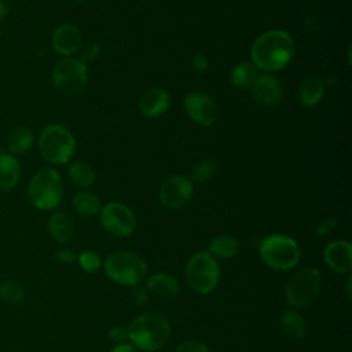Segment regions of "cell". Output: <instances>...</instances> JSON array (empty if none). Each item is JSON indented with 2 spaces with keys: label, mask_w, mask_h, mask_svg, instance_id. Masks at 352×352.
Listing matches in <instances>:
<instances>
[{
  "label": "cell",
  "mask_w": 352,
  "mask_h": 352,
  "mask_svg": "<svg viewBox=\"0 0 352 352\" xmlns=\"http://www.w3.org/2000/svg\"><path fill=\"white\" fill-rule=\"evenodd\" d=\"M131 300L138 304V305H142V304H146L148 301V292L147 289L142 287L140 285H136V286H132V292H131Z\"/></svg>",
  "instance_id": "4dcf8cb0"
},
{
  "label": "cell",
  "mask_w": 352,
  "mask_h": 352,
  "mask_svg": "<svg viewBox=\"0 0 352 352\" xmlns=\"http://www.w3.org/2000/svg\"><path fill=\"white\" fill-rule=\"evenodd\" d=\"M37 146L41 157L54 165H65L76 154V139L62 124L47 125L40 132Z\"/></svg>",
  "instance_id": "277c9868"
},
{
  "label": "cell",
  "mask_w": 352,
  "mask_h": 352,
  "mask_svg": "<svg viewBox=\"0 0 352 352\" xmlns=\"http://www.w3.org/2000/svg\"><path fill=\"white\" fill-rule=\"evenodd\" d=\"M184 113L198 126H210L217 120V106L214 100L202 91H192L183 100Z\"/></svg>",
  "instance_id": "7c38bea8"
},
{
  "label": "cell",
  "mask_w": 352,
  "mask_h": 352,
  "mask_svg": "<svg viewBox=\"0 0 352 352\" xmlns=\"http://www.w3.org/2000/svg\"><path fill=\"white\" fill-rule=\"evenodd\" d=\"M322 287V274L316 267H307L297 271L285 289L286 301L292 307H305L315 300Z\"/></svg>",
  "instance_id": "9c48e42d"
},
{
  "label": "cell",
  "mask_w": 352,
  "mask_h": 352,
  "mask_svg": "<svg viewBox=\"0 0 352 352\" xmlns=\"http://www.w3.org/2000/svg\"><path fill=\"white\" fill-rule=\"evenodd\" d=\"M34 143V133L29 126L14 128L7 136V150L12 155H21L28 153Z\"/></svg>",
  "instance_id": "ffe728a7"
},
{
  "label": "cell",
  "mask_w": 352,
  "mask_h": 352,
  "mask_svg": "<svg viewBox=\"0 0 352 352\" xmlns=\"http://www.w3.org/2000/svg\"><path fill=\"white\" fill-rule=\"evenodd\" d=\"M19 160L10 153H0V192L12 190L21 179Z\"/></svg>",
  "instance_id": "ac0fdd59"
},
{
  "label": "cell",
  "mask_w": 352,
  "mask_h": 352,
  "mask_svg": "<svg viewBox=\"0 0 352 352\" xmlns=\"http://www.w3.org/2000/svg\"><path fill=\"white\" fill-rule=\"evenodd\" d=\"M69 177L70 180L80 188H88L95 182V170L94 168L84 161H74L69 166Z\"/></svg>",
  "instance_id": "484cf974"
},
{
  "label": "cell",
  "mask_w": 352,
  "mask_h": 352,
  "mask_svg": "<svg viewBox=\"0 0 352 352\" xmlns=\"http://www.w3.org/2000/svg\"><path fill=\"white\" fill-rule=\"evenodd\" d=\"M146 289L148 293H151L158 298L170 300L179 294L180 285L173 275L165 274V272H157L147 279Z\"/></svg>",
  "instance_id": "e0dca14e"
},
{
  "label": "cell",
  "mask_w": 352,
  "mask_h": 352,
  "mask_svg": "<svg viewBox=\"0 0 352 352\" xmlns=\"http://www.w3.org/2000/svg\"><path fill=\"white\" fill-rule=\"evenodd\" d=\"M170 95L166 89L154 87L147 89L139 99V110L147 118H158L168 111Z\"/></svg>",
  "instance_id": "2e32d148"
},
{
  "label": "cell",
  "mask_w": 352,
  "mask_h": 352,
  "mask_svg": "<svg viewBox=\"0 0 352 352\" xmlns=\"http://www.w3.org/2000/svg\"><path fill=\"white\" fill-rule=\"evenodd\" d=\"M102 227L113 236H128L136 227V217L132 209L118 201L109 202L99 212Z\"/></svg>",
  "instance_id": "30bf717a"
},
{
  "label": "cell",
  "mask_w": 352,
  "mask_h": 352,
  "mask_svg": "<svg viewBox=\"0 0 352 352\" xmlns=\"http://www.w3.org/2000/svg\"><path fill=\"white\" fill-rule=\"evenodd\" d=\"M76 3H85V1H88V0H74Z\"/></svg>",
  "instance_id": "ab89813d"
},
{
  "label": "cell",
  "mask_w": 352,
  "mask_h": 352,
  "mask_svg": "<svg viewBox=\"0 0 352 352\" xmlns=\"http://www.w3.org/2000/svg\"><path fill=\"white\" fill-rule=\"evenodd\" d=\"M280 329L292 341H300L305 336V322L294 309H286L280 316Z\"/></svg>",
  "instance_id": "7402d4cb"
},
{
  "label": "cell",
  "mask_w": 352,
  "mask_h": 352,
  "mask_svg": "<svg viewBox=\"0 0 352 352\" xmlns=\"http://www.w3.org/2000/svg\"><path fill=\"white\" fill-rule=\"evenodd\" d=\"M51 80L58 92H60L65 96H76L81 94L87 87V65L80 58H62L52 67Z\"/></svg>",
  "instance_id": "52a82bcc"
},
{
  "label": "cell",
  "mask_w": 352,
  "mask_h": 352,
  "mask_svg": "<svg viewBox=\"0 0 352 352\" xmlns=\"http://www.w3.org/2000/svg\"><path fill=\"white\" fill-rule=\"evenodd\" d=\"M10 12V3L8 0H0V22H3Z\"/></svg>",
  "instance_id": "74e56055"
},
{
  "label": "cell",
  "mask_w": 352,
  "mask_h": 352,
  "mask_svg": "<svg viewBox=\"0 0 352 352\" xmlns=\"http://www.w3.org/2000/svg\"><path fill=\"white\" fill-rule=\"evenodd\" d=\"M73 209L81 216H95L100 212V199L89 191H78L73 197Z\"/></svg>",
  "instance_id": "d4e9b609"
},
{
  "label": "cell",
  "mask_w": 352,
  "mask_h": 352,
  "mask_svg": "<svg viewBox=\"0 0 352 352\" xmlns=\"http://www.w3.org/2000/svg\"><path fill=\"white\" fill-rule=\"evenodd\" d=\"M192 194L194 184L191 179L183 175H175L161 184L158 199L161 205L168 209H180L191 201Z\"/></svg>",
  "instance_id": "8fae6325"
},
{
  "label": "cell",
  "mask_w": 352,
  "mask_h": 352,
  "mask_svg": "<svg viewBox=\"0 0 352 352\" xmlns=\"http://www.w3.org/2000/svg\"><path fill=\"white\" fill-rule=\"evenodd\" d=\"M296 54V43L290 33L282 29H271L253 41L250 59L254 67L264 73L285 69Z\"/></svg>",
  "instance_id": "6da1fadb"
},
{
  "label": "cell",
  "mask_w": 352,
  "mask_h": 352,
  "mask_svg": "<svg viewBox=\"0 0 352 352\" xmlns=\"http://www.w3.org/2000/svg\"><path fill=\"white\" fill-rule=\"evenodd\" d=\"M258 77V70L252 62L236 63L230 74L231 84L241 89H250Z\"/></svg>",
  "instance_id": "603a6c76"
},
{
  "label": "cell",
  "mask_w": 352,
  "mask_h": 352,
  "mask_svg": "<svg viewBox=\"0 0 352 352\" xmlns=\"http://www.w3.org/2000/svg\"><path fill=\"white\" fill-rule=\"evenodd\" d=\"M191 66H192V69L195 72L204 73L209 67V59L205 55H202V54H197L191 59Z\"/></svg>",
  "instance_id": "1f68e13d"
},
{
  "label": "cell",
  "mask_w": 352,
  "mask_h": 352,
  "mask_svg": "<svg viewBox=\"0 0 352 352\" xmlns=\"http://www.w3.org/2000/svg\"><path fill=\"white\" fill-rule=\"evenodd\" d=\"M110 352H136V348H135L132 344L120 342V344H117Z\"/></svg>",
  "instance_id": "8d00e7d4"
},
{
  "label": "cell",
  "mask_w": 352,
  "mask_h": 352,
  "mask_svg": "<svg viewBox=\"0 0 352 352\" xmlns=\"http://www.w3.org/2000/svg\"><path fill=\"white\" fill-rule=\"evenodd\" d=\"M170 337L166 318L158 312H146L133 319L128 329V340L144 352L161 349Z\"/></svg>",
  "instance_id": "7a4b0ae2"
},
{
  "label": "cell",
  "mask_w": 352,
  "mask_h": 352,
  "mask_svg": "<svg viewBox=\"0 0 352 352\" xmlns=\"http://www.w3.org/2000/svg\"><path fill=\"white\" fill-rule=\"evenodd\" d=\"M109 337L116 341V342H124L125 340H128V329L122 327V326H114L110 329L109 331Z\"/></svg>",
  "instance_id": "d6a6232c"
},
{
  "label": "cell",
  "mask_w": 352,
  "mask_h": 352,
  "mask_svg": "<svg viewBox=\"0 0 352 352\" xmlns=\"http://www.w3.org/2000/svg\"><path fill=\"white\" fill-rule=\"evenodd\" d=\"M184 274L188 286L199 294L213 292L220 280L219 264L209 252L194 254L186 264Z\"/></svg>",
  "instance_id": "ba28073f"
},
{
  "label": "cell",
  "mask_w": 352,
  "mask_h": 352,
  "mask_svg": "<svg viewBox=\"0 0 352 352\" xmlns=\"http://www.w3.org/2000/svg\"><path fill=\"white\" fill-rule=\"evenodd\" d=\"M48 230L55 241L63 243L73 238L74 223L66 213L54 212L48 219Z\"/></svg>",
  "instance_id": "44dd1931"
},
{
  "label": "cell",
  "mask_w": 352,
  "mask_h": 352,
  "mask_svg": "<svg viewBox=\"0 0 352 352\" xmlns=\"http://www.w3.org/2000/svg\"><path fill=\"white\" fill-rule=\"evenodd\" d=\"M82 43V36L80 29L73 23H60L56 26L51 34V47L52 50L66 56H73L77 51H80Z\"/></svg>",
  "instance_id": "5bb4252c"
},
{
  "label": "cell",
  "mask_w": 352,
  "mask_h": 352,
  "mask_svg": "<svg viewBox=\"0 0 352 352\" xmlns=\"http://www.w3.org/2000/svg\"><path fill=\"white\" fill-rule=\"evenodd\" d=\"M175 352H209V351L204 342L198 340H188V341H183L175 349Z\"/></svg>",
  "instance_id": "f546056e"
},
{
  "label": "cell",
  "mask_w": 352,
  "mask_h": 352,
  "mask_svg": "<svg viewBox=\"0 0 352 352\" xmlns=\"http://www.w3.org/2000/svg\"><path fill=\"white\" fill-rule=\"evenodd\" d=\"M345 289H346V296H348V298H351V278H348V279H346Z\"/></svg>",
  "instance_id": "f35d334b"
},
{
  "label": "cell",
  "mask_w": 352,
  "mask_h": 352,
  "mask_svg": "<svg viewBox=\"0 0 352 352\" xmlns=\"http://www.w3.org/2000/svg\"><path fill=\"white\" fill-rule=\"evenodd\" d=\"M28 199L40 210L55 209L63 197V182L60 173L51 166L37 170L28 184Z\"/></svg>",
  "instance_id": "3957f363"
},
{
  "label": "cell",
  "mask_w": 352,
  "mask_h": 352,
  "mask_svg": "<svg viewBox=\"0 0 352 352\" xmlns=\"http://www.w3.org/2000/svg\"><path fill=\"white\" fill-rule=\"evenodd\" d=\"M216 170H217V165L213 160H202L192 168L191 182L205 183L214 176Z\"/></svg>",
  "instance_id": "83f0119b"
},
{
  "label": "cell",
  "mask_w": 352,
  "mask_h": 352,
  "mask_svg": "<svg viewBox=\"0 0 352 352\" xmlns=\"http://www.w3.org/2000/svg\"><path fill=\"white\" fill-rule=\"evenodd\" d=\"M0 297L6 302L16 304L23 300L25 289L16 280H6V282L0 283Z\"/></svg>",
  "instance_id": "4316f807"
},
{
  "label": "cell",
  "mask_w": 352,
  "mask_h": 352,
  "mask_svg": "<svg viewBox=\"0 0 352 352\" xmlns=\"http://www.w3.org/2000/svg\"><path fill=\"white\" fill-rule=\"evenodd\" d=\"M209 252L213 257L231 258L238 254L239 242L231 235H219L210 241Z\"/></svg>",
  "instance_id": "cb8c5ba5"
},
{
  "label": "cell",
  "mask_w": 352,
  "mask_h": 352,
  "mask_svg": "<svg viewBox=\"0 0 352 352\" xmlns=\"http://www.w3.org/2000/svg\"><path fill=\"white\" fill-rule=\"evenodd\" d=\"M258 254L267 267L275 271H287L300 261L301 252L294 238L285 234H272L261 241Z\"/></svg>",
  "instance_id": "5b68a950"
},
{
  "label": "cell",
  "mask_w": 352,
  "mask_h": 352,
  "mask_svg": "<svg viewBox=\"0 0 352 352\" xmlns=\"http://www.w3.org/2000/svg\"><path fill=\"white\" fill-rule=\"evenodd\" d=\"M87 51L82 52V56L80 58L82 62H87V60H92L98 54H99V47L95 44V43H91L87 45L85 48Z\"/></svg>",
  "instance_id": "e575fe53"
},
{
  "label": "cell",
  "mask_w": 352,
  "mask_h": 352,
  "mask_svg": "<svg viewBox=\"0 0 352 352\" xmlns=\"http://www.w3.org/2000/svg\"><path fill=\"white\" fill-rule=\"evenodd\" d=\"M104 272L107 278L116 283L122 286H136L144 279L147 265L139 254L129 250H118L106 258Z\"/></svg>",
  "instance_id": "8992f818"
},
{
  "label": "cell",
  "mask_w": 352,
  "mask_h": 352,
  "mask_svg": "<svg viewBox=\"0 0 352 352\" xmlns=\"http://www.w3.org/2000/svg\"><path fill=\"white\" fill-rule=\"evenodd\" d=\"M336 226H337V220H336V219H326V220L322 221L320 226L318 227V234L326 235V234H329Z\"/></svg>",
  "instance_id": "d590c367"
},
{
  "label": "cell",
  "mask_w": 352,
  "mask_h": 352,
  "mask_svg": "<svg viewBox=\"0 0 352 352\" xmlns=\"http://www.w3.org/2000/svg\"><path fill=\"white\" fill-rule=\"evenodd\" d=\"M326 265L337 274H348L352 270V245L348 241H333L323 252Z\"/></svg>",
  "instance_id": "9a60e30c"
},
{
  "label": "cell",
  "mask_w": 352,
  "mask_h": 352,
  "mask_svg": "<svg viewBox=\"0 0 352 352\" xmlns=\"http://www.w3.org/2000/svg\"><path fill=\"white\" fill-rule=\"evenodd\" d=\"M324 84L319 77H305L297 87V99L304 107H312L318 104L324 95Z\"/></svg>",
  "instance_id": "d6986e66"
},
{
  "label": "cell",
  "mask_w": 352,
  "mask_h": 352,
  "mask_svg": "<svg viewBox=\"0 0 352 352\" xmlns=\"http://www.w3.org/2000/svg\"><path fill=\"white\" fill-rule=\"evenodd\" d=\"M80 267L85 271V272H96L100 265H102V260L100 256L92 250H85L81 252L77 257Z\"/></svg>",
  "instance_id": "f1b7e54d"
},
{
  "label": "cell",
  "mask_w": 352,
  "mask_h": 352,
  "mask_svg": "<svg viewBox=\"0 0 352 352\" xmlns=\"http://www.w3.org/2000/svg\"><path fill=\"white\" fill-rule=\"evenodd\" d=\"M56 258L60 261V263H72L74 261L77 257H76V253L72 250V249H60L56 252Z\"/></svg>",
  "instance_id": "836d02e7"
},
{
  "label": "cell",
  "mask_w": 352,
  "mask_h": 352,
  "mask_svg": "<svg viewBox=\"0 0 352 352\" xmlns=\"http://www.w3.org/2000/svg\"><path fill=\"white\" fill-rule=\"evenodd\" d=\"M253 100L263 107H274L279 104L283 96L280 81L268 73L258 74L257 80L250 88Z\"/></svg>",
  "instance_id": "4fadbf2b"
}]
</instances>
